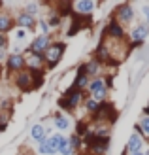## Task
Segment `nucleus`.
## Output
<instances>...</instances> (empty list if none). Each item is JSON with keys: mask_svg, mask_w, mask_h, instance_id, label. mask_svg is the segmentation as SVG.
<instances>
[{"mask_svg": "<svg viewBox=\"0 0 149 155\" xmlns=\"http://www.w3.org/2000/svg\"><path fill=\"white\" fill-rule=\"evenodd\" d=\"M85 100V95L83 91H74V89H66L64 93H62V97L59 98V112H66V114H74L77 108L81 106V102Z\"/></svg>", "mask_w": 149, "mask_h": 155, "instance_id": "obj_1", "label": "nucleus"}, {"mask_svg": "<svg viewBox=\"0 0 149 155\" xmlns=\"http://www.w3.org/2000/svg\"><path fill=\"white\" fill-rule=\"evenodd\" d=\"M64 51H66V44H64V42H62V40H53L51 45L45 49V53L42 55L45 66H47L49 70L57 68L59 63L62 61V57H64Z\"/></svg>", "mask_w": 149, "mask_h": 155, "instance_id": "obj_2", "label": "nucleus"}, {"mask_svg": "<svg viewBox=\"0 0 149 155\" xmlns=\"http://www.w3.org/2000/svg\"><path fill=\"white\" fill-rule=\"evenodd\" d=\"M113 19L119 23L121 27H128L134 23L136 19V10H134V6L128 4V2H123L115 8V12H113Z\"/></svg>", "mask_w": 149, "mask_h": 155, "instance_id": "obj_3", "label": "nucleus"}, {"mask_svg": "<svg viewBox=\"0 0 149 155\" xmlns=\"http://www.w3.org/2000/svg\"><path fill=\"white\" fill-rule=\"evenodd\" d=\"M102 38L106 40H113V42H123L127 38V28L121 27L113 17L108 21V25L104 27V32H102Z\"/></svg>", "mask_w": 149, "mask_h": 155, "instance_id": "obj_4", "label": "nucleus"}, {"mask_svg": "<svg viewBox=\"0 0 149 155\" xmlns=\"http://www.w3.org/2000/svg\"><path fill=\"white\" fill-rule=\"evenodd\" d=\"M147 36H149V27L145 25V23H136V25L128 30V38H130L128 45H130V49L140 48V45L145 42Z\"/></svg>", "mask_w": 149, "mask_h": 155, "instance_id": "obj_5", "label": "nucleus"}, {"mask_svg": "<svg viewBox=\"0 0 149 155\" xmlns=\"http://www.w3.org/2000/svg\"><path fill=\"white\" fill-rule=\"evenodd\" d=\"M87 91H89V97L95 98L96 102H104L106 97H108V87L104 83V78H95L91 80L87 85Z\"/></svg>", "mask_w": 149, "mask_h": 155, "instance_id": "obj_6", "label": "nucleus"}, {"mask_svg": "<svg viewBox=\"0 0 149 155\" xmlns=\"http://www.w3.org/2000/svg\"><path fill=\"white\" fill-rule=\"evenodd\" d=\"M4 64H6L8 74H19L23 70H27V63H25V55L23 53H10Z\"/></svg>", "mask_w": 149, "mask_h": 155, "instance_id": "obj_7", "label": "nucleus"}, {"mask_svg": "<svg viewBox=\"0 0 149 155\" xmlns=\"http://www.w3.org/2000/svg\"><path fill=\"white\" fill-rule=\"evenodd\" d=\"M51 42H53V38H51V36L36 34V36L32 38V42L27 45V49H28V51H32V53H38V55H44L45 49H47L49 45H51Z\"/></svg>", "mask_w": 149, "mask_h": 155, "instance_id": "obj_8", "label": "nucleus"}, {"mask_svg": "<svg viewBox=\"0 0 149 155\" xmlns=\"http://www.w3.org/2000/svg\"><path fill=\"white\" fill-rule=\"evenodd\" d=\"M36 19H38V17H32V15H28V13H25V12H19V13L13 17L15 27L27 30V32H36Z\"/></svg>", "mask_w": 149, "mask_h": 155, "instance_id": "obj_9", "label": "nucleus"}, {"mask_svg": "<svg viewBox=\"0 0 149 155\" xmlns=\"http://www.w3.org/2000/svg\"><path fill=\"white\" fill-rule=\"evenodd\" d=\"M72 10L76 15H92V12L96 10L95 0H77L72 4Z\"/></svg>", "mask_w": 149, "mask_h": 155, "instance_id": "obj_10", "label": "nucleus"}, {"mask_svg": "<svg viewBox=\"0 0 149 155\" xmlns=\"http://www.w3.org/2000/svg\"><path fill=\"white\" fill-rule=\"evenodd\" d=\"M83 68H85V76H87L89 80H95V78H100V72L104 70V64L98 63L95 57H91L89 61L83 63Z\"/></svg>", "mask_w": 149, "mask_h": 155, "instance_id": "obj_11", "label": "nucleus"}, {"mask_svg": "<svg viewBox=\"0 0 149 155\" xmlns=\"http://www.w3.org/2000/svg\"><path fill=\"white\" fill-rule=\"evenodd\" d=\"M13 83H15V87H17L19 91H23V93H30V91H32V80H30L28 70H23L19 74H15Z\"/></svg>", "mask_w": 149, "mask_h": 155, "instance_id": "obj_12", "label": "nucleus"}, {"mask_svg": "<svg viewBox=\"0 0 149 155\" xmlns=\"http://www.w3.org/2000/svg\"><path fill=\"white\" fill-rule=\"evenodd\" d=\"M25 63H27V68L28 70H44V57L38 55V53H32V51H25Z\"/></svg>", "mask_w": 149, "mask_h": 155, "instance_id": "obj_13", "label": "nucleus"}, {"mask_svg": "<svg viewBox=\"0 0 149 155\" xmlns=\"http://www.w3.org/2000/svg\"><path fill=\"white\" fill-rule=\"evenodd\" d=\"M51 121H53V127L57 129V133H60V134L64 133V130H70V127H72L70 119L62 112H55V115L51 117Z\"/></svg>", "mask_w": 149, "mask_h": 155, "instance_id": "obj_14", "label": "nucleus"}, {"mask_svg": "<svg viewBox=\"0 0 149 155\" xmlns=\"http://www.w3.org/2000/svg\"><path fill=\"white\" fill-rule=\"evenodd\" d=\"M144 148V138L136 134V133H132L128 136V142H127V148H125V151H127V155H132V153H138V151H142Z\"/></svg>", "mask_w": 149, "mask_h": 155, "instance_id": "obj_15", "label": "nucleus"}, {"mask_svg": "<svg viewBox=\"0 0 149 155\" xmlns=\"http://www.w3.org/2000/svg\"><path fill=\"white\" fill-rule=\"evenodd\" d=\"M13 27H15V21H13V17L8 12H0V34H10L11 30H13Z\"/></svg>", "mask_w": 149, "mask_h": 155, "instance_id": "obj_16", "label": "nucleus"}, {"mask_svg": "<svg viewBox=\"0 0 149 155\" xmlns=\"http://www.w3.org/2000/svg\"><path fill=\"white\" fill-rule=\"evenodd\" d=\"M30 138H32L36 144L47 140V136H45V129H44L42 123H34V125H32V129H30Z\"/></svg>", "mask_w": 149, "mask_h": 155, "instance_id": "obj_17", "label": "nucleus"}, {"mask_svg": "<svg viewBox=\"0 0 149 155\" xmlns=\"http://www.w3.org/2000/svg\"><path fill=\"white\" fill-rule=\"evenodd\" d=\"M30 80H32V91L40 89L45 81V70H28Z\"/></svg>", "mask_w": 149, "mask_h": 155, "instance_id": "obj_18", "label": "nucleus"}, {"mask_svg": "<svg viewBox=\"0 0 149 155\" xmlns=\"http://www.w3.org/2000/svg\"><path fill=\"white\" fill-rule=\"evenodd\" d=\"M87 150H89V155H106L109 150V142H92Z\"/></svg>", "mask_w": 149, "mask_h": 155, "instance_id": "obj_19", "label": "nucleus"}, {"mask_svg": "<svg viewBox=\"0 0 149 155\" xmlns=\"http://www.w3.org/2000/svg\"><path fill=\"white\" fill-rule=\"evenodd\" d=\"M89 78L87 76H74V81L72 85H70V89H74V91H87V85H89Z\"/></svg>", "mask_w": 149, "mask_h": 155, "instance_id": "obj_20", "label": "nucleus"}, {"mask_svg": "<svg viewBox=\"0 0 149 155\" xmlns=\"http://www.w3.org/2000/svg\"><path fill=\"white\" fill-rule=\"evenodd\" d=\"M83 108H85V112H87L89 115H92V114H96V112H98V108H100V102H96L95 98L87 97V98L83 100Z\"/></svg>", "mask_w": 149, "mask_h": 155, "instance_id": "obj_21", "label": "nucleus"}, {"mask_svg": "<svg viewBox=\"0 0 149 155\" xmlns=\"http://www.w3.org/2000/svg\"><path fill=\"white\" fill-rule=\"evenodd\" d=\"M64 140H66V136H64V134H60V133H53L51 136H47V144L51 146L55 151L59 150V146L64 142Z\"/></svg>", "mask_w": 149, "mask_h": 155, "instance_id": "obj_22", "label": "nucleus"}, {"mask_svg": "<svg viewBox=\"0 0 149 155\" xmlns=\"http://www.w3.org/2000/svg\"><path fill=\"white\" fill-rule=\"evenodd\" d=\"M68 144H70V148H72L74 153H79V151L83 150L81 136H77V134H70V136H68Z\"/></svg>", "mask_w": 149, "mask_h": 155, "instance_id": "obj_23", "label": "nucleus"}, {"mask_svg": "<svg viewBox=\"0 0 149 155\" xmlns=\"http://www.w3.org/2000/svg\"><path fill=\"white\" fill-rule=\"evenodd\" d=\"M40 10H42V4L40 2H27L25 4V13H28V15H32V17H36L38 13H40Z\"/></svg>", "mask_w": 149, "mask_h": 155, "instance_id": "obj_24", "label": "nucleus"}, {"mask_svg": "<svg viewBox=\"0 0 149 155\" xmlns=\"http://www.w3.org/2000/svg\"><path fill=\"white\" fill-rule=\"evenodd\" d=\"M47 25H49V28H59L60 25H62V19L59 17V13L57 12H49V15H47Z\"/></svg>", "mask_w": 149, "mask_h": 155, "instance_id": "obj_25", "label": "nucleus"}, {"mask_svg": "<svg viewBox=\"0 0 149 155\" xmlns=\"http://www.w3.org/2000/svg\"><path fill=\"white\" fill-rule=\"evenodd\" d=\"M36 27L40 28L38 32L40 34H44V36H51V28H49V25H47V21H45L44 17H40V19H36Z\"/></svg>", "mask_w": 149, "mask_h": 155, "instance_id": "obj_26", "label": "nucleus"}, {"mask_svg": "<svg viewBox=\"0 0 149 155\" xmlns=\"http://www.w3.org/2000/svg\"><path fill=\"white\" fill-rule=\"evenodd\" d=\"M10 117H11V112H6V110H0V133H4L10 125Z\"/></svg>", "mask_w": 149, "mask_h": 155, "instance_id": "obj_27", "label": "nucleus"}, {"mask_svg": "<svg viewBox=\"0 0 149 155\" xmlns=\"http://www.w3.org/2000/svg\"><path fill=\"white\" fill-rule=\"evenodd\" d=\"M91 127H89V121H77V125H76V130H74V134H77V136H85V134H87V130H89Z\"/></svg>", "mask_w": 149, "mask_h": 155, "instance_id": "obj_28", "label": "nucleus"}, {"mask_svg": "<svg viewBox=\"0 0 149 155\" xmlns=\"http://www.w3.org/2000/svg\"><path fill=\"white\" fill-rule=\"evenodd\" d=\"M38 153H40V155H55L57 151H55L51 146L47 144V140H44V142L38 144Z\"/></svg>", "mask_w": 149, "mask_h": 155, "instance_id": "obj_29", "label": "nucleus"}, {"mask_svg": "<svg viewBox=\"0 0 149 155\" xmlns=\"http://www.w3.org/2000/svg\"><path fill=\"white\" fill-rule=\"evenodd\" d=\"M138 125H140V129H142V134L149 138V115H142L140 121H138Z\"/></svg>", "mask_w": 149, "mask_h": 155, "instance_id": "obj_30", "label": "nucleus"}, {"mask_svg": "<svg viewBox=\"0 0 149 155\" xmlns=\"http://www.w3.org/2000/svg\"><path fill=\"white\" fill-rule=\"evenodd\" d=\"M57 153H59V155H74L72 148H70V144H68V136H66V140H64V142H62V144L59 146Z\"/></svg>", "mask_w": 149, "mask_h": 155, "instance_id": "obj_31", "label": "nucleus"}, {"mask_svg": "<svg viewBox=\"0 0 149 155\" xmlns=\"http://www.w3.org/2000/svg\"><path fill=\"white\" fill-rule=\"evenodd\" d=\"M140 13H142V17H144V23L149 27V2L140 4Z\"/></svg>", "mask_w": 149, "mask_h": 155, "instance_id": "obj_32", "label": "nucleus"}, {"mask_svg": "<svg viewBox=\"0 0 149 155\" xmlns=\"http://www.w3.org/2000/svg\"><path fill=\"white\" fill-rule=\"evenodd\" d=\"M13 38H15V42H25L27 38H28V32H27V30H23V28H17V30H15V34H13Z\"/></svg>", "mask_w": 149, "mask_h": 155, "instance_id": "obj_33", "label": "nucleus"}, {"mask_svg": "<svg viewBox=\"0 0 149 155\" xmlns=\"http://www.w3.org/2000/svg\"><path fill=\"white\" fill-rule=\"evenodd\" d=\"M8 45H10L8 36H6V34H0V49H8Z\"/></svg>", "mask_w": 149, "mask_h": 155, "instance_id": "obj_34", "label": "nucleus"}, {"mask_svg": "<svg viewBox=\"0 0 149 155\" xmlns=\"http://www.w3.org/2000/svg\"><path fill=\"white\" fill-rule=\"evenodd\" d=\"M144 115H149V102H147V106L144 108Z\"/></svg>", "mask_w": 149, "mask_h": 155, "instance_id": "obj_35", "label": "nucleus"}, {"mask_svg": "<svg viewBox=\"0 0 149 155\" xmlns=\"http://www.w3.org/2000/svg\"><path fill=\"white\" fill-rule=\"evenodd\" d=\"M132 155H145L144 151H138V153H132Z\"/></svg>", "mask_w": 149, "mask_h": 155, "instance_id": "obj_36", "label": "nucleus"}, {"mask_svg": "<svg viewBox=\"0 0 149 155\" xmlns=\"http://www.w3.org/2000/svg\"><path fill=\"white\" fill-rule=\"evenodd\" d=\"M0 80H2V64H0Z\"/></svg>", "mask_w": 149, "mask_h": 155, "instance_id": "obj_37", "label": "nucleus"}, {"mask_svg": "<svg viewBox=\"0 0 149 155\" xmlns=\"http://www.w3.org/2000/svg\"><path fill=\"white\" fill-rule=\"evenodd\" d=\"M17 155H21V153H17Z\"/></svg>", "mask_w": 149, "mask_h": 155, "instance_id": "obj_38", "label": "nucleus"}]
</instances>
